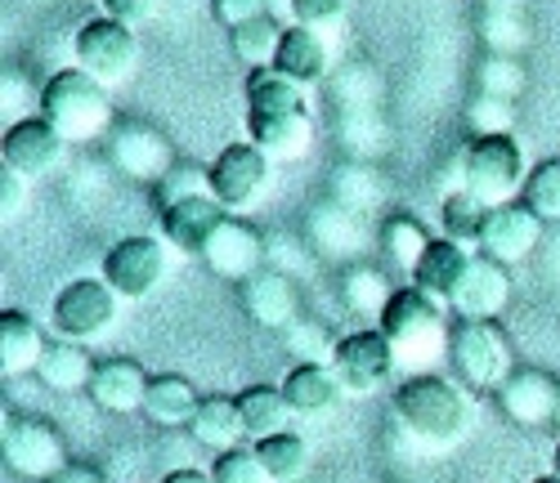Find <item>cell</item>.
Wrapping results in <instances>:
<instances>
[{
  "label": "cell",
  "mask_w": 560,
  "mask_h": 483,
  "mask_svg": "<svg viewBox=\"0 0 560 483\" xmlns=\"http://www.w3.org/2000/svg\"><path fill=\"white\" fill-rule=\"evenodd\" d=\"M269 188V157L256 149V143H229V149L211 162V198L229 211L243 215L252 207H260Z\"/></svg>",
  "instance_id": "cell-10"
},
{
  "label": "cell",
  "mask_w": 560,
  "mask_h": 483,
  "mask_svg": "<svg viewBox=\"0 0 560 483\" xmlns=\"http://www.w3.org/2000/svg\"><path fill=\"white\" fill-rule=\"evenodd\" d=\"M229 36H233V55H238L243 63H252V68L260 72V68H273L278 50H283L288 27H278V19H273V14H265V19H256V23L233 27Z\"/></svg>",
  "instance_id": "cell-31"
},
{
  "label": "cell",
  "mask_w": 560,
  "mask_h": 483,
  "mask_svg": "<svg viewBox=\"0 0 560 483\" xmlns=\"http://www.w3.org/2000/svg\"><path fill=\"white\" fill-rule=\"evenodd\" d=\"M341 341H332L328 327L314 322V318H296L288 327V350L296 363H323V367H332V354H337Z\"/></svg>",
  "instance_id": "cell-35"
},
{
  "label": "cell",
  "mask_w": 560,
  "mask_h": 483,
  "mask_svg": "<svg viewBox=\"0 0 560 483\" xmlns=\"http://www.w3.org/2000/svg\"><path fill=\"white\" fill-rule=\"evenodd\" d=\"M521 202H525L542 224H547V220H560V157L529 170V184H525V192H521Z\"/></svg>",
  "instance_id": "cell-36"
},
{
  "label": "cell",
  "mask_w": 560,
  "mask_h": 483,
  "mask_svg": "<svg viewBox=\"0 0 560 483\" xmlns=\"http://www.w3.org/2000/svg\"><path fill=\"white\" fill-rule=\"evenodd\" d=\"M542 237V220L525 207V202H506L489 211L485 237H480V256L498 260V264H521Z\"/></svg>",
  "instance_id": "cell-14"
},
{
  "label": "cell",
  "mask_w": 560,
  "mask_h": 483,
  "mask_svg": "<svg viewBox=\"0 0 560 483\" xmlns=\"http://www.w3.org/2000/svg\"><path fill=\"white\" fill-rule=\"evenodd\" d=\"M40 117L50 121L68 143H85L100 139L113 121V99L108 85H100L95 76H85L81 68L72 72H55L40 85Z\"/></svg>",
  "instance_id": "cell-3"
},
{
  "label": "cell",
  "mask_w": 560,
  "mask_h": 483,
  "mask_svg": "<svg viewBox=\"0 0 560 483\" xmlns=\"http://www.w3.org/2000/svg\"><path fill=\"white\" fill-rule=\"evenodd\" d=\"M278 390H283L292 416H305V421H314V416H323V412H332L337 399L346 394V390H341V380H337V372H332V367H323V363H296V367L283 376V385H278Z\"/></svg>",
  "instance_id": "cell-21"
},
{
  "label": "cell",
  "mask_w": 560,
  "mask_h": 483,
  "mask_svg": "<svg viewBox=\"0 0 560 483\" xmlns=\"http://www.w3.org/2000/svg\"><path fill=\"white\" fill-rule=\"evenodd\" d=\"M273 72L292 85H314L328 72V45H323V36L314 27H288L283 50L273 59Z\"/></svg>",
  "instance_id": "cell-25"
},
{
  "label": "cell",
  "mask_w": 560,
  "mask_h": 483,
  "mask_svg": "<svg viewBox=\"0 0 560 483\" xmlns=\"http://www.w3.org/2000/svg\"><path fill=\"white\" fill-rule=\"evenodd\" d=\"M194 198H211V170H198V166H171L166 179L158 184V207L171 211V207L194 202Z\"/></svg>",
  "instance_id": "cell-37"
},
{
  "label": "cell",
  "mask_w": 560,
  "mask_h": 483,
  "mask_svg": "<svg viewBox=\"0 0 560 483\" xmlns=\"http://www.w3.org/2000/svg\"><path fill=\"white\" fill-rule=\"evenodd\" d=\"M489 224V207L476 198V192H448L444 198V237L457 241V247H480Z\"/></svg>",
  "instance_id": "cell-33"
},
{
  "label": "cell",
  "mask_w": 560,
  "mask_h": 483,
  "mask_svg": "<svg viewBox=\"0 0 560 483\" xmlns=\"http://www.w3.org/2000/svg\"><path fill=\"white\" fill-rule=\"evenodd\" d=\"M511 90H521V72L511 63H502V59H493L485 68V94H493V99H511Z\"/></svg>",
  "instance_id": "cell-44"
},
{
  "label": "cell",
  "mask_w": 560,
  "mask_h": 483,
  "mask_svg": "<svg viewBox=\"0 0 560 483\" xmlns=\"http://www.w3.org/2000/svg\"><path fill=\"white\" fill-rule=\"evenodd\" d=\"M511 301V273L506 264L489 260V256H476L471 269H466V282L453 301V314L462 322H493Z\"/></svg>",
  "instance_id": "cell-16"
},
{
  "label": "cell",
  "mask_w": 560,
  "mask_h": 483,
  "mask_svg": "<svg viewBox=\"0 0 560 483\" xmlns=\"http://www.w3.org/2000/svg\"><path fill=\"white\" fill-rule=\"evenodd\" d=\"M121 296L104 278H77L55 296V331L72 345H90L117 322Z\"/></svg>",
  "instance_id": "cell-8"
},
{
  "label": "cell",
  "mask_w": 560,
  "mask_h": 483,
  "mask_svg": "<svg viewBox=\"0 0 560 483\" xmlns=\"http://www.w3.org/2000/svg\"><path fill=\"white\" fill-rule=\"evenodd\" d=\"M346 10V0H292V14L296 27H323V23H337Z\"/></svg>",
  "instance_id": "cell-41"
},
{
  "label": "cell",
  "mask_w": 560,
  "mask_h": 483,
  "mask_svg": "<svg viewBox=\"0 0 560 483\" xmlns=\"http://www.w3.org/2000/svg\"><path fill=\"white\" fill-rule=\"evenodd\" d=\"M448 363L471 390H502L511 380V345L493 322H457L448 335Z\"/></svg>",
  "instance_id": "cell-6"
},
{
  "label": "cell",
  "mask_w": 560,
  "mask_h": 483,
  "mask_svg": "<svg viewBox=\"0 0 560 483\" xmlns=\"http://www.w3.org/2000/svg\"><path fill=\"white\" fill-rule=\"evenodd\" d=\"M256 452H260V461H265L273 483H296L305 474V466H310V444L301 439L296 429H283V434H273V439H260Z\"/></svg>",
  "instance_id": "cell-34"
},
{
  "label": "cell",
  "mask_w": 560,
  "mask_h": 483,
  "mask_svg": "<svg viewBox=\"0 0 560 483\" xmlns=\"http://www.w3.org/2000/svg\"><path fill=\"white\" fill-rule=\"evenodd\" d=\"M498 399H502V412L516 425H547L556 416V408H560L556 380L542 376V372H529V367L511 372V380L498 390Z\"/></svg>",
  "instance_id": "cell-19"
},
{
  "label": "cell",
  "mask_w": 560,
  "mask_h": 483,
  "mask_svg": "<svg viewBox=\"0 0 560 483\" xmlns=\"http://www.w3.org/2000/svg\"><path fill=\"white\" fill-rule=\"evenodd\" d=\"M382 335L390 341L395 358L399 363H435L440 354H448V327H444V305L431 301L427 292H417V286H404L395 292L390 309L382 314Z\"/></svg>",
  "instance_id": "cell-4"
},
{
  "label": "cell",
  "mask_w": 560,
  "mask_h": 483,
  "mask_svg": "<svg viewBox=\"0 0 560 483\" xmlns=\"http://www.w3.org/2000/svg\"><path fill=\"white\" fill-rule=\"evenodd\" d=\"M72 55H77V68L85 76H95L100 85H113V81H126L135 72L139 40H135V27L113 23V19H95L77 32Z\"/></svg>",
  "instance_id": "cell-9"
},
{
  "label": "cell",
  "mask_w": 560,
  "mask_h": 483,
  "mask_svg": "<svg viewBox=\"0 0 560 483\" xmlns=\"http://www.w3.org/2000/svg\"><path fill=\"white\" fill-rule=\"evenodd\" d=\"M395 412L427 444H457L471 429V399H466L457 380L435 376V372L408 376L395 394Z\"/></svg>",
  "instance_id": "cell-2"
},
{
  "label": "cell",
  "mask_w": 560,
  "mask_h": 483,
  "mask_svg": "<svg viewBox=\"0 0 560 483\" xmlns=\"http://www.w3.org/2000/svg\"><path fill=\"white\" fill-rule=\"evenodd\" d=\"M202 260H207V269H211L215 278L247 282V278H256V273H260L265 241H260V233H256L252 224H243V220H233V215H229V220L220 224V233L207 241Z\"/></svg>",
  "instance_id": "cell-15"
},
{
  "label": "cell",
  "mask_w": 560,
  "mask_h": 483,
  "mask_svg": "<svg viewBox=\"0 0 560 483\" xmlns=\"http://www.w3.org/2000/svg\"><path fill=\"white\" fill-rule=\"evenodd\" d=\"M341 296H346V305H350L359 318H377V322H382V314H386L390 301H395L386 273H382V269H372V264H354V269H346V278H341Z\"/></svg>",
  "instance_id": "cell-30"
},
{
  "label": "cell",
  "mask_w": 560,
  "mask_h": 483,
  "mask_svg": "<svg viewBox=\"0 0 560 483\" xmlns=\"http://www.w3.org/2000/svg\"><path fill=\"white\" fill-rule=\"evenodd\" d=\"M471 126L480 134H511V104L506 99H493V94H480V99L471 104Z\"/></svg>",
  "instance_id": "cell-39"
},
{
  "label": "cell",
  "mask_w": 560,
  "mask_h": 483,
  "mask_svg": "<svg viewBox=\"0 0 560 483\" xmlns=\"http://www.w3.org/2000/svg\"><path fill=\"white\" fill-rule=\"evenodd\" d=\"M471 260H476V256L466 251V247H457V241L440 237V241H431L427 260L417 264L412 286H417V292H427L431 301H440V305H453L457 292H462V282H466V269H471Z\"/></svg>",
  "instance_id": "cell-20"
},
{
  "label": "cell",
  "mask_w": 560,
  "mask_h": 483,
  "mask_svg": "<svg viewBox=\"0 0 560 483\" xmlns=\"http://www.w3.org/2000/svg\"><path fill=\"white\" fill-rule=\"evenodd\" d=\"M243 305L247 314L260 322V327H292L296 314H301V296H296V286L292 278H283L278 269H260L256 278L243 282Z\"/></svg>",
  "instance_id": "cell-22"
},
{
  "label": "cell",
  "mask_w": 560,
  "mask_h": 483,
  "mask_svg": "<svg viewBox=\"0 0 560 483\" xmlns=\"http://www.w3.org/2000/svg\"><path fill=\"white\" fill-rule=\"evenodd\" d=\"M534 483H560V479H556V474H547V479H534Z\"/></svg>",
  "instance_id": "cell-48"
},
{
  "label": "cell",
  "mask_w": 560,
  "mask_h": 483,
  "mask_svg": "<svg viewBox=\"0 0 560 483\" xmlns=\"http://www.w3.org/2000/svg\"><path fill=\"white\" fill-rule=\"evenodd\" d=\"M202 399L198 390L184 376H153L149 380V399H144V416L162 429H179V425H194Z\"/></svg>",
  "instance_id": "cell-27"
},
{
  "label": "cell",
  "mask_w": 560,
  "mask_h": 483,
  "mask_svg": "<svg viewBox=\"0 0 560 483\" xmlns=\"http://www.w3.org/2000/svg\"><path fill=\"white\" fill-rule=\"evenodd\" d=\"M247 134L269 162L301 157L314 139L301 85L283 81L273 68L252 72V81H247Z\"/></svg>",
  "instance_id": "cell-1"
},
{
  "label": "cell",
  "mask_w": 560,
  "mask_h": 483,
  "mask_svg": "<svg viewBox=\"0 0 560 483\" xmlns=\"http://www.w3.org/2000/svg\"><path fill=\"white\" fill-rule=\"evenodd\" d=\"M551 474L560 479V444H556V461H551Z\"/></svg>",
  "instance_id": "cell-47"
},
{
  "label": "cell",
  "mask_w": 560,
  "mask_h": 483,
  "mask_svg": "<svg viewBox=\"0 0 560 483\" xmlns=\"http://www.w3.org/2000/svg\"><path fill=\"white\" fill-rule=\"evenodd\" d=\"M171 241L162 237H121L104 256V282L121 301H144L171 273Z\"/></svg>",
  "instance_id": "cell-7"
},
{
  "label": "cell",
  "mask_w": 560,
  "mask_h": 483,
  "mask_svg": "<svg viewBox=\"0 0 560 483\" xmlns=\"http://www.w3.org/2000/svg\"><path fill=\"white\" fill-rule=\"evenodd\" d=\"M211 479H215V483H273L256 448H233V452H220V457H215V466H211Z\"/></svg>",
  "instance_id": "cell-38"
},
{
  "label": "cell",
  "mask_w": 560,
  "mask_h": 483,
  "mask_svg": "<svg viewBox=\"0 0 560 483\" xmlns=\"http://www.w3.org/2000/svg\"><path fill=\"white\" fill-rule=\"evenodd\" d=\"M50 483H108L100 470H90V466H68L59 479H50Z\"/></svg>",
  "instance_id": "cell-45"
},
{
  "label": "cell",
  "mask_w": 560,
  "mask_h": 483,
  "mask_svg": "<svg viewBox=\"0 0 560 483\" xmlns=\"http://www.w3.org/2000/svg\"><path fill=\"white\" fill-rule=\"evenodd\" d=\"M556 421H560V408H556Z\"/></svg>",
  "instance_id": "cell-49"
},
{
  "label": "cell",
  "mask_w": 560,
  "mask_h": 483,
  "mask_svg": "<svg viewBox=\"0 0 560 483\" xmlns=\"http://www.w3.org/2000/svg\"><path fill=\"white\" fill-rule=\"evenodd\" d=\"M525 149L516 134H476V143L462 157V188L493 211L516 202V192H525Z\"/></svg>",
  "instance_id": "cell-5"
},
{
  "label": "cell",
  "mask_w": 560,
  "mask_h": 483,
  "mask_svg": "<svg viewBox=\"0 0 560 483\" xmlns=\"http://www.w3.org/2000/svg\"><path fill=\"white\" fill-rule=\"evenodd\" d=\"M23 202H27V179L14 175L10 166H0V215L14 220L23 211Z\"/></svg>",
  "instance_id": "cell-43"
},
{
  "label": "cell",
  "mask_w": 560,
  "mask_h": 483,
  "mask_svg": "<svg viewBox=\"0 0 560 483\" xmlns=\"http://www.w3.org/2000/svg\"><path fill=\"white\" fill-rule=\"evenodd\" d=\"M399 367L390 341L382 335V327H368V331H350L341 335V345L332 354V372L341 380L346 394H377L382 385L390 380V372Z\"/></svg>",
  "instance_id": "cell-11"
},
{
  "label": "cell",
  "mask_w": 560,
  "mask_h": 483,
  "mask_svg": "<svg viewBox=\"0 0 560 483\" xmlns=\"http://www.w3.org/2000/svg\"><path fill=\"white\" fill-rule=\"evenodd\" d=\"M5 466L23 479H59L68 470V448H63V434L40 421V416H23L5 425Z\"/></svg>",
  "instance_id": "cell-12"
},
{
  "label": "cell",
  "mask_w": 560,
  "mask_h": 483,
  "mask_svg": "<svg viewBox=\"0 0 560 483\" xmlns=\"http://www.w3.org/2000/svg\"><path fill=\"white\" fill-rule=\"evenodd\" d=\"M189 429H194V439H198V444L215 448V457H220V452H233V448H243V439H247V425H243L238 399H229V394H211V399H202V408H198V416H194Z\"/></svg>",
  "instance_id": "cell-26"
},
{
  "label": "cell",
  "mask_w": 560,
  "mask_h": 483,
  "mask_svg": "<svg viewBox=\"0 0 560 483\" xmlns=\"http://www.w3.org/2000/svg\"><path fill=\"white\" fill-rule=\"evenodd\" d=\"M224 220H229V211L215 198H194V202H179V207L162 211V237L184 256H202Z\"/></svg>",
  "instance_id": "cell-17"
},
{
  "label": "cell",
  "mask_w": 560,
  "mask_h": 483,
  "mask_svg": "<svg viewBox=\"0 0 560 483\" xmlns=\"http://www.w3.org/2000/svg\"><path fill=\"white\" fill-rule=\"evenodd\" d=\"M63 143L68 139L45 117L14 121L5 130V143H0V166H10L23 179H40V175H50L63 162Z\"/></svg>",
  "instance_id": "cell-13"
},
{
  "label": "cell",
  "mask_w": 560,
  "mask_h": 483,
  "mask_svg": "<svg viewBox=\"0 0 560 483\" xmlns=\"http://www.w3.org/2000/svg\"><path fill=\"white\" fill-rule=\"evenodd\" d=\"M95 367L100 363H90V354L72 341H55L50 350H45L36 376L45 390H55V394H77V390H90V380H95Z\"/></svg>",
  "instance_id": "cell-28"
},
{
  "label": "cell",
  "mask_w": 560,
  "mask_h": 483,
  "mask_svg": "<svg viewBox=\"0 0 560 483\" xmlns=\"http://www.w3.org/2000/svg\"><path fill=\"white\" fill-rule=\"evenodd\" d=\"M45 350H50V341H45V331L32 314L23 309H5L0 314V372L5 376H27L40 367Z\"/></svg>",
  "instance_id": "cell-23"
},
{
  "label": "cell",
  "mask_w": 560,
  "mask_h": 483,
  "mask_svg": "<svg viewBox=\"0 0 560 483\" xmlns=\"http://www.w3.org/2000/svg\"><path fill=\"white\" fill-rule=\"evenodd\" d=\"M211 10L215 19L233 32V27H243V23H256L269 14V0H211Z\"/></svg>",
  "instance_id": "cell-40"
},
{
  "label": "cell",
  "mask_w": 560,
  "mask_h": 483,
  "mask_svg": "<svg viewBox=\"0 0 560 483\" xmlns=\"http://www.w3.org/2000/svg\"><path fill=\"white\" fill-rule=\"evenodd\" d=\"M162 0H104V19L113 23H126V27H139L158 14Z\"/></svg>",
  "instance_id": "cell-42"
},
{
  "label": "cell",
  "mask_w": 560,
  "mask_h": 483,
  "mask_svg": "<svg viewBox=\"0 0 560 483\" xmlns=\"http://www.w3.org/2000/svg\"><path fill=\"white\" fill-rule=\"evenodd\" d=\"M382 251H386L390 264L417 273V264H422L427 251H431V237H427V228L417 224L412 215H395V220L382 224Z\"/></svg>",
  "instance_id": "cell-32"
},
{
  "label": "cell",
  "mask_w": 560,
  "mask_h": 483,
  "mask_svg": "<svg viewBox=\"0 0 560 483\" xmlns=\"http://www.w3.org/2000/svg\"><path fill=\"white\" fill-rule=\"evenodd\" d=\"M162 483H215V479H211V470H198V466H179V470H171Z\"/></svg>",
  "instance_id": "cell-46"
},
{
  "label": "cell",
  "mask_w": 560,
  "mask_h": 483,
  "mask_svg": "<svg viewBox=\"0 0 560 483\" xmlns=\"http://www.w3.org/2000/svg\"><path fill=\"white\" fill-rule=\"evenodd\" d=\"M113 162L126 170V175H135V179H166V170H171V149H166V139L162 134H153V130H144V126H130V130H121L117 134V143H113Z\"/></svg>",
  "instance_id": "cell-24"
},
{
  "label": "cell",
  "mask_w": 560,
  "mask_h": 483,
  "mask_svg": "<svg viewBox=\"0 0 560 483\" xmlns=\"http://www.w3.org/2000/svg\"><path fill=\"white\" fill-rule=\"evenodd\" d=\"M238 412H243V425H247V439H273L292 425V408L283 399V390L273 385H252V390L238 394Z\"/></svg>",
  "instance_id": "cell-29"
},
{
  "label": "cell",
  "mask_w": 560,
  "mask_h": 483,
  "mask_svg": "<svg viewBox=\"0 0 560 483\" xmlns=\"http://www.w3.org/2000/svg\"><path fill=\"white\" fill-rule=\"evenodd\" d=\"M149 372L139 367L135 358H108L95 367V380H90V399H95L104 412H144V399H149Z\"/></svg>",
  "instance_id": "cell-18"
}]
</instances>
